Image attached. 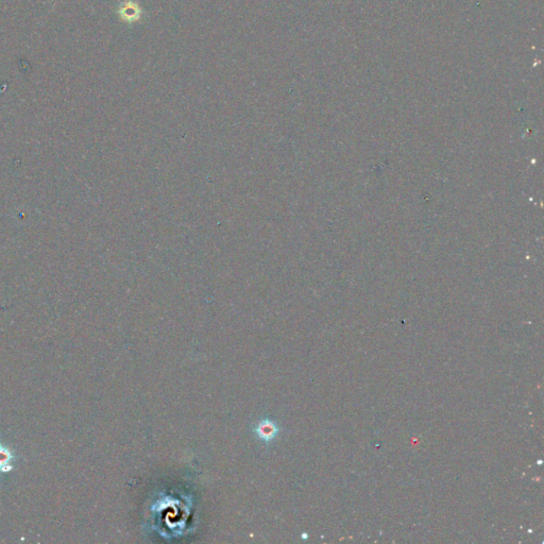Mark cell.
<instances>
[{
	"instance_id": "cell-1",
	"label": "cell",
	"mask_w": 544,
	"mask_h": 544,
	"mask_svg": "<svg viewBox=\"0 0 544 544\" xmlns=\"http://www.w3.org/2000/svg\"><path fill=\"white\" fill-rule=\"evenodd\" d=\"M256 434L259 435L260 438H262L263 440L269 441L276 436L277 427L274 423H272L269 420H265L261 422L259 427H257Z\"/></svg>"
},
{
	"instance_id": "cell-2",
	"label": "cell",
	"mask_w": 544,
	"mask_h": 544,
	"mask_svg": "<svg viewBox=\"0 0 544 544\" xmlns=\"http://www.w3.org/2000/svg\"><path fill=\"white\" fill-rule=\"evenodd\" d=\"M10 459H11V456L9 451L0 449V468H4V466H9V468H11L9 465Z\"/></svg>"
}]
</instances>
